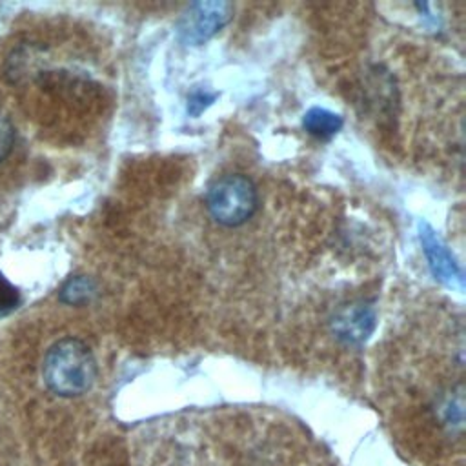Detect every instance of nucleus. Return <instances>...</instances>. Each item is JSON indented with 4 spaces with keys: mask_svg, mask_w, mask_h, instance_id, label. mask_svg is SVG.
<instances>
[{
    "mask_svg": "<svg viewBox=\"0 0 466 466\" xmlns=\"http://www.w3.org/2000/svg\"><path fill=\"white\" fill-rule=\"evenodd\" d=\"M217 98V93H211L208 89H195L187 98V113L191 116H198L208 106H211Z\"/></svg>",
    "mask_w": 466,
    "mask_h": 466,
    "instance_id": "obj_11",
    "label": "nucleus"
},
{
    "mask_svg": "<svg viewBox=\"0 0 466 466\" xmlns=\"http://www.w3.org/2000/svg\"><path fill=\"white\" fill-rule=\"evenodd\" d=\"M464 402H462V390L459 388L457 391H450L448 395L442 397L439 402V411L442 417V422L448 424L450 428H461L462 419H464Z\"/></svg>",
    "mask_w": 466,
    "mask_h": 466,
    "instance_id": "obj_8",
    "label": "nucleus"
},
{
    "mask_svg": "<svg viewBox=\"0 0 466 466\" xmlns=\"http://www.w3.org/2000/svg\"><path fill=\"white\" fill-rule=\"evenodd\" d=\"M42 377L58 397H78L91 390L96 379V360L89 346L76 337L58 339L44 355Z\"/></svg>",
    "mask_w": 466,
    "mask_h": 466,
    "instance_id": "obj_1",
    "label": "nucleus"
},
{
    "mask_svg": "<svg viewBox=\"0 0 466 466\" xmlns=\"http://www.w3.org/2000/svg\"><path fill=\"white\" fill-rule=\"evenodd\" d=\"M375 311L370 304L355 302L340 308L333 320L331 329L346 344H362L375 329Z\"/></svg>",
    "mask_w": 466,
    "mask_h": 466,
    "instance_id": "obj_4",
    "label": "nucleus"
},
{
    "mask_svg": "<svg viewBox=\"0 0 466 466\" xmlns=\"http://www.w3.org/2000/svg\"><path fill=\"white\" fill-rule=\"evenodd\" d=\"M344 120L342 116H339L337 113L324 109V107H311L306 111L304 118H302V127L317 137V138H331L333 135H337L342 127Z\"/></svg>",
    "mask_w": 466,
    "mask_h": 466,
    "instance_id": "obj_6",
    "label": "nucleus"
},
{
    "mask_svg": "<svg viewBox=\"0 0 466 466\" xmlns=\"http://www.w3.org/2000/svg\"><path fill=\"white\" fill-rule=\"evenodd\" d=\"M15 137H16V131L11 118L0 113V162H4L9 157L15 146Z\"/></svg>",
    "mask_w": 466,
    "mask_h": 466,
    "instance_id": "obj_10",
    "label": "nucleus"
},
{
    "mask_svg": "<svg viewBox=\"0 0 466 466\" xmlns=\"http://www.w3.org/2000/svg\"><path fill=\"white\" fill-rule=\"evenodd\" d=\"M206 208L217 224L237 228L248 222L257 211L258 191L251 178L240 173H228L209 184Z\"/></svg>",
    "mask_w": 466,
    "mask_h": 466,
    "instance_id": "obj_2",
    "label": "nucleus"
},
{
    "mask_svg": "<svg viewBox=\"0 0 466 466\" xmlns=\"http://www.w3.org/2000/svg\"><path fill=\"white\" fill-rule=\"evenodd\" d=\"M20 304L18 289L0 273V317L11 313Z\"/></svg>",
    "mask_w": 466,
    "mask_h": 466,
    "instance_id": "obj_9",
    "label": "nucleus"
},
{
    "mask_svg": "<svg viewBox=\"0 0 466 466\" xmlns=\"http://www.w3.org/2000/svg\"><path fill=\"white\" fill-rule=\"evenodd\" d=\"M231 16L233 5L229 2H193L182 11L177 22V35L186 46H200L215 36Z\"/></svg>",
    "mask_w": 466,
    "mask_h": 466,
    "instance_id": "obj_3",
    "label": "nucleus"
},
{
    "mask_svg": "<svg viewBox=\"0 0 466 466\" xmlns=\"http://www.w3.org/2000/svg\"><path fill=\"white\" fill-rule=\"evenodd\" d=\"M419 229H420L422 249L426 253L428 266L435 275V279L450 288L462 289V271L457 266L451 253L448 251V248L442 244V240L435 235V231L426 222H420Z\"/></svg>",
    "mask_w": 466,
    "mask_h": 466,
    "instance_id": "obj_5",
    "label": "nucleus"
},
{
    "mask_svg": "<svg viewBox=\"0 0 466 466\" xmlns=\"http://www.w3.org/2000/svg\"><path fill=\"white\" fill-rule=\"evenodd\" d=\"M96 295V284L91 277L75 275L64 282L58 291V299L69 306H82L87 304Z\"/></svg>",
    "mask_w": 466,
    "mask_h": 466,
    "instance_id": "obj_7",
    "label": "nucleus"
}]
</instances>
